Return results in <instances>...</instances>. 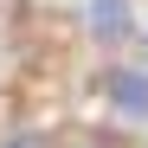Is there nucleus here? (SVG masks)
<instances>
[{
    "instance_id": "nucleus-1",
    "label": "nucleus",
    "mask_w": 148,
    "mask_h": 148,
    "mask_svg": "<svg viewBox=\"0 0 148 148\" xmlns=\"http://www.w3.org/2000/svg\"><path fill=\"white\" fill-rule=\"evenodd\" d=\"M84 26L97 45H129L135 39V7L129 0H84Z\"/></svg>"
},
{
    "instance_id": "nucleus-3",
    "label": "nucleus",
    "mask_w": 148,
    "mask_h": 148,
    "mask_svg": "<svg viewBox=\"0 0 148 148\" xmlns=\"http://www.w3.org/2000/svg\"><path fill=\"white\" fill-rule=\"evenodd\" d=\"M0 148H45L39 135H19V142H0Z\"/></svg>"
},
{
    "instance_id": "nucleus-2",
    "label": "nucleus",
    "mask_w": 148,
    "mask_h": 148,
    "mask_svg": "<svg viewBox=\"0 0 148 148\" xmlns=\"http://www.w3.org/2000/svg\"><path fill=\"white\" fill-rule=\"evenodd\" d=\"M110 103L122 116H148V77H142V71H116V77H110Z\"/></svg>"
}]
</instances>
